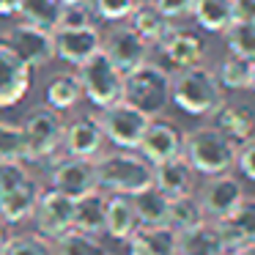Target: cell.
<instances>
[{"label": "cell", "mask_w": 255, "mask_h": 255, "mask_svg": "<svg viewBox=\"0 0 255 255\" xmlns=\"http://www.w3.org/2000/svg\"><path fill=\"white\" fill-rule=\"evenodd\" d=\"M94 8H91V0H83V3H72V6H63L61 14V25L58 28H72V25H91L94 22Z\"/></svg>", "instance_id": "74e56055"}, {"label": "cell", "mask_w": 255, "mask_h": 255, "mask_svg": "<svg viewBox=\"0 0 255 255\" xmlns=\"http://www.w3.org/2000/svg\"><path fill=\"white\" fill-rule=\"evenodd\" d=\"M44 99H47V105L58 113H66V110H72V107H77L80 99H83V85H80L77 72L74 74H69V72L55 74L44 88Z\"/></svg>", "instance_id": "484cf974"}, {"label": "cell", "mask_w": 255, "mask_h": 255, "mask_svg": "<svg viewBox=\"0 0 255 255\" xmlns=\"http://www.w3.org/2000/svg\"><path fill=\"white\" fill-rule=\"evenodd\" d=\"M50 184L58 192L69 195V198H80V195L96 189V165L94 159H83V156H58L52 162Z\"/></svg>", "instance_id": "4fadbf2b"}, {"label": "cell", "mask_w": 255, "mask_h": 255, "mask_svg": "<svg viewBox=\"0 0 255 255\" xmlns=\"http://www.w3.org/2000/svg\"><path fill=\"white\" fill-rule=\"evenodd\" d=\"M96 165V187L107 195H137L154 184V165L140 151H113L99 154Z\"/></svg>", "instance_id": "6da1fadb"}, {"label": "cell", "mask_w": 255, "mask_h": 255, "mask_svg": "<svg viewBox=\"0 0 255 255\" xmlns=\"http://www.w3.org/2000/svg\"><path fill=\"white\" fill-rule=\"evenodd\" d=\"M19 0H0V17H14Z\"/></svg>", "instance_id": "ee69618b"}, {"label": "cell", "mask_w": 255, "mask_h": 255, "mask_svg": "<svg viewBox=\"0 0 255 255\" xmlns=\"http://www.w3.org/2000/svg\"><path fill=\"white\" fill-rule=\"evenodd\" d=\"M55 255H107V247L99 242L96 233L72 228L61 239H55Z\"/></svg>", "instance_id": "1f68e13d"}, {"label": "cell", "mask_w": 255, "mask_h": 255, "mask_svg": "<svg viewBox=\"0 0 255 255\" xmlns=\"http://www.w3.org/2000/svg\"><path fill=\"white\" fill-rule=\"evenodd\" d=\"M72 3H83V0H61V6H72Z\"/></svg>", "instance_id": "7dc6e473"}, {"label": "cell", "mask_w": 255, "mask_h": 255, "mask_svg": "<svg viewBox=\"0 0 255 255\" xmlns=\"http://www.w3.org/2000/svg\"><path fill=\"white\" fill-rule=\"evenodd\" d=\"M217 80H220L222 91H247L250 88V77H253V63L244 58L228 52L217 66Z\"/></svg>", "instance_id": "4dcf8cb0"}, {"label": "cell", "mask_w": 255, "mask_h": 255, "mask_svg": "<svg viewBox=\"0 0 255 255\" xmlns=\"http://www.w3.org/2000/svg\"><path fill=\"white\" fill-rule=\"evenodd\" d=\"M127 247H129V255H154V253H151V250L145 247L143 242H140L137 236H132V239H129V242H127Z\"/></svg>", "instance_id": "b9f144b4"}, {"label": "cell", "mask_w": 255, "mask_h": 255, "mask_svg": "<svg viewBox=\"0 0 255 255\" xmlns=\"http://www.w3.org/2000/svg\"><path fill=\"white\" fill-rule=\"evenodd\" d=\"M0 255H55V247L44 236L22 233V236H8V242H6V247L0 250Z\"/></svg>", "instance_id": "d590c367"}, {"label": "cell", "mask_w": 255, "mask_h": 255, "mask_svg": "<svg viewBox=\"0 0 255 255\" xmlns=\"http://www.w3.org/2000/svg\"><path fill=\"white\" fill-rule=\"evenodd\" d=\"M33 220H36V228H39L41 236L55 242V239H61L66 231L74 228V198L58 192L55 187L41 189Z\"/></svg>", "instance_id": "9c48e42d"}, {"label": "cell", "mask_w": 255, "mask_h": 255, "mask_svg": "<svg viewBox=\"0 0 255 255\" xmlns=\"http://www.w3.org/2000/svg\"><path fill=\"white\" fill-rule=\"evenodd\" d=\"M134 236L154 255H178V231L170 225H143Z\"/></svg>", "instance_id": "d6a6232c"}, {"label": "cell", "mask_w": 255, "mask_h": 255, "mask_svg": "<svg viewBox=\"0 0 255 255\" xmlns=\"http://www.w3.org/2000/svg\"><path fill=\"white\" fill-rule=\"evenodd\" d=\"M132 203L137 209L140 225H167V214H170V198L162 189L151 184L148 189L132 195Z\"/></svg>", "instance_id": "83f0119b"}, {"label": "cell", "mask_w": 255, "mask_h": 255, "mask_svg": "<svg viewBox=\"0 0 255 255\" xmlns=\"http://www.w3.org/2000/svg\"><path fill=\"white\" fill-rule=\"evenodd\" d=\"M209 217H206L203 211V203H200L198 195L187 192V195H178V198H170V214H167V225L176 228L178 233L189 231V228L200 225V222H206Z\"/></svg>", "instance_id": "f546056e"}, {"label": "cell", "mask_w": 255, "mask_h": 255, "mask_svg": "<svg viewBox=\"0 0 255 255\" xmlns=\"http://www.w3.org/2000/svg\"><path fill=\"white\" fill-rule=\"evenodd\" d=\"M211 222H214L217 233H220V242L225 247V253L244 242H255V198L244 195V200L231 214L222 217V220H211Z\"/></svg>", "instance_id": "ac0fdd59"}, {"label": "cell", "mask_w": 255, "mask_h": 255, "mask_svg": "<svg viewBox=\"0 0 255 255\" xmlns=\"http://www.w3.org/2000/svg\"><path fill=\"white\" fill-rule=\"evenodd\" d=\"M178 255H225L214 222L206 220L189 231L178 233Z\"/></svg>", "instance_id": "d4e9b609"}, {"label": "cell", "mask_w": 255, "mask_h": 255, "mask_svg": "<svg viewBox=\"0 0 255 255\" xmlns=\"http://www.w3.org/2000/svg\"><path fill=\"white\" fill-rule=\"evenodd\" d=\"M244 184L239 181L233 173H220V176H209V181L200 189V203L209 220H222L228 217L239 203L244 200Z\"/></svg>", "instance_id": "9a60e30c"}, {"label": "cell", "mask_w": 255, "mask_h": 255, "mask_svg": "<svg viewBox=\"0 0 255 255\" xmlns=\"http://www.w3.org/2000/svg\"><path fill=\"white\" fill-rule=\"evenodd\" d=\"M6 39L11 41V47L19 52V58H22L33 72L50 66V63L55 61V36H52V30H44V28H39V25L19 22L8 30Z\"/></svg>", "instance_id": "8fae6325"}, {"label": "cell", "mask_w": 255, "mask_h": 255, "mask_svg": "<svg viewBox=\"0 0 255 255\" xmlns=\"http://www.w3.org/2000/svg\"><path fill=\"white\" fill-rule=\"evenodd\" d=\"M154 187L162 189L167 198H178V195L192 192L195 187V170L187 159L181 156H173V159L156 162L154 165Z\"/></svg>", "instance_id": "ffe728a7"}, {"label": "cell", "mask_w": 255, "mask_h": 255, "mask_svg": "<svg viewBox=\"0 0 255 255\" xmlns=\"http://www.w3.org/2000/svg\"><path fill=\"white\" fill-rule=\"evenodd\" d=\"M63 118L50 105H39L25 116L22 132L28 154L25 162H55L63 151Z\"/></svg>", "instance_id": "5b68a950"}, {"label": "cell", "mask_w": 255, "mask_h": 255, "mask_svg": "<svg viewBox=\"0 0 255 255\" xmlns=\"http://www.w3.org/2000/svg\"><path fill=\"white\" fill-rule=\"evenodd\" d=\"M236 148H239L236 140H231L217 127H198L184 132L181 154L192 165L195 173L209 178V176H220V173H231L236 167Z\"/></svg>", "instance_id": "3957f363"}, {"label": "cell", "mask_w": 255, "mask_h": 255, "mask_svg": "<svg viewBox=\"0 0 255 255\" xmlns=\"http://www.w3.org/2000/svg\"><path fill=\"white\" fill-rule=\"evenodd\" d=\"M105 129L99 124V116H77L63 127V154L96 159L105 154Z\"/></svg>", "instance_id": "5bb4252c"}, {"label": "cell", "mask_w": 255, "mask_h": 255, "mask_svg": "<svg viewBox=\"0 0 255 255\" xmlns=\"http://www.w3.org/2000/svg\"><path fill=\"white\" fill-rule=\"evenodd\" d=\"M61 0H19L14 17H19L28 25H39L44 30H55L61 25Z\"/></svg>", "instance_id": "f1b7e54d"}, {"label": "cell", "mask_w": 255, "mask_h": 255, "mask_svg": "<svg viewBox=\"0 0 255 255\" xmlns=\"http://www.w3.org/2000/svg\"><path fill=\"white\" fill-rule=\"evenodd\" d=\"M140 0H91V8L99 19H107V22H121V19H129V14L134 11Z\"/></svg>", "instance_id": "8d00e7d4"}, {"label": "cell", "mask_w": 255, "mask_h": 255, "mask_svg": "<svg viewBox=\"0 0 255 255\" xmlns=\"http://www.w3.org/2000/svg\"><path fill=\"white\" fill-rule=\"evenodd\" d=\"M6 242H8V233H6V220L0 217V250L6 247Z\"/></svg>", "instance_id": "f6af8a7d"}, {"label": "cell", "mask_w": 255, "mask_h": 255, "mask_svg": "<svg viewBox=\"0 0 255 255\" xmlns=\"http://www.w3.org/2000/svg\"><path fill=\"white\" fill-rule=\"evenodd\" d=\"M137 151L151 162V165L165 162V159H173V156H181V151H184V132L173 121H165V118L156 116V118H151L148 127H145Z\"/></svg>", "instance_id": "2e32d148"}, {"label": "cell", "mask_w": 255, "mask_h": 255, "mask_svg": "<svg viewBox=\"0 0 255 255\" xmlns=\"http://www.w3.org/2000/svg\"><path fill=\"white\" fill-rule=\"evenodd\" d=\"M102 50L107 52V58H110L124 74L151 61V44L132 28V25H118V28H113L110 33L102 39Z\"/></svg>", "instance_id": "30bf717a"}, {"label": "cell", "mask_w": 255, "mask_h": 255, "mask_svg": "<svg viewBox=\"0 0 255 255\" xmlns=\"http://www.w3.org/2000/svg\"><path fill=\"white\" fill-rule=\"evenodd\" d=\"M107 255H110V253H107Z\"/></svg>", "instance_id": "c3c4849f"}, {"label": "cell", "mask_w": 255, "mask_h": 255, "mask_svg": "<svg viewBox=\"0 0 255 255\" xmlns=\"http://www.w3.org/2000/svg\"><path fill=\"white\" fill-rule=\"evenodd\" d=\"M33 85V69L19 58L8 39H0V110L17 107Z\"/></svg>", "instance_id": "ba28073f"}, {"label": "cell", "mask_w": 255, "mask_h": 255, "mask_svg": "<svg viewBox=\"0 0 255 255\" xmlns=\"http://www.w3.org/2000/svg\"><path fill=\"white\" fill-rule=\"evenodd\" d=\"M55 36V58L63 63H72V66H80L85 63L94 52L102 50V30L91 25H72V28H55L52 30Z\"/></svg>", "instance_id": "7c38bea8"}, {"label": "cell", "mask_w": 255, "mask_h": 255, "mask_svg": "<svg viewBox=\"0 0 255 255\" xmlns=\"http://www.w3.org/2000/svg\"><path fill=\"white\" fill-rule=\"evenodd\" d=\"M107 200L110 195L105 189H91V192L74 198V228L85 233H105V217H107Z\"/></svg>", "instance_id": "cb8c5ba5"}, {"label": "cell", "mask_w": 255, "mask_h": 255, "mask_svg": "<svg viewBox=\"0 0 255 255\" xmlns=\"http://www.w3.org/2000/svg\"><path fill=\"white\" fill-rule=\"evenodd\" d=\"M222 36H225L228 52L255 63V22H236V19H233Z\"/></svg>", "instance_id": "836d02e7"}, {"label": "cell", "mask_w": 255, "mask_h": 255, "mask_svg": "<svg viewBox=\"0 0 255 255\" xmlns=\"http://www.w3.org/2000/svg\"><path fill=\"white\" fill-rule=\"evenodd\" d=\"M211 118H214V127L236 143L253 137L255 132V110L244 102H222Z\"/></svg>", "instance_id": "603a6c76"}, {"label": "cell", "mask_w": 255, "mask_h": 255, "mask_svg": "<svg viewBox=\"0 0 255 255\" xmlns=\"http://www.w3.org/2000/svg\"><path fill=\"white\" fill-rule=\"evenodd\" d=\"M170 83L173 74L162 63H143L124 74V102L134 105L148 118H156L170 105Z\"/></svg>", "instance_id": "277c9868"}, {"label": "cell", "mask_w": 255, "mask_h": 255, "mask_svg": "<svg viewBox=\"0 0 255 255\" xmlns=\"http://www.w3.org/2000/svg\"><path fill=\"white\" fill-rule=\"evenodd\" d=\"M225 102L222 85L217 74L206 66H189L173 74L170 83V105H176L181 113L195 118H209L217 113V107Z\"/></svg>", "instance_id": "7a4b0ae2"}, {"label": "cell", "mask_w": 255, "mask_h": 255, "mask_svg": "<svg viewBox=\"0 0 255 255\" xmlns=\"http://www.w3.org/2000/svg\"><path fill=\"white\" fill-rule=\"evenodd\" d=\"M192 3L195 0H154V6L159 8L165 17H170L173 22L192 17Z\"/></svg>", "instance_id": "ab89813d"}, {"label": "cell", "mask_w": 255, "mask_h": 255, "mask_svg": "<svg viewBox=\"0 0 255 255\" xmlns=\"http://www.w3.org/2000/svg\"><path fill=\"white\" fill-rule=\"evenodd\" d=\"M140 217L129 195H110L107 200V217H105V233L116 242H129L140 231Z\"/></svg>", "instance_id": "44dd1931"}, {"label": "cell", "mask_w": 255, "mask_h": 255, "mask_svg": "<svg viewBox=\"0 0 255 255\" xmlns=\"http://www.w3.org/2000/svg\"><path fill=\"white\" fill-rule=\"evenodd\" d=\"M156 50H159V63L170 74L198 66L203 61V41L189 30H173L162 44H156Z\"/></svg>", "instance_id": "e0dca14e"}, {"label": "cell", "mask_w": 255, "mask_h": 255, "mask_svg": "<svg viewBox=\"0 0 255 255\" xmlns=\"http://www.w3.org/2000/svg\"><path fill=\"white\" fill-rule=\"evenodd\" d=\"M77 77L83 85V99H88L99 110L124 99V72L107 58L105 50L94 52L85 63H80Z\"/></svg>", "instance_id": "8992f818"}, {"label": "cell", "mask_w": 255, "mask_h": 255, "mask_svg": "<svg viewBox=\"0 0 255 255\" xmlns=\"http://www.w3.org/2000/svg\"><path fill=\"white\" fill-rule=\"evenodd\" d=\"M28 154V145H25V132L22 124H8L0 121V162L3 159H22Z\"/></svg>", "instance_id": "e575fe53"}, {"label": "cell", "mask_w": 255, "mask_h": 255, "mask_svg": "<svg viewBox=\"0 0 255 255\" xmlns=\"http://www.w3.org/2000/svg\"><path fill=\"white\" fill-rule=\"evenodd\" d=\"M247 91H253V94H255V63H253V77H250V88Z\"/></svg>", "instance_id": "bcb514c9"}, {"label": "cell", "mask_w": 255, "mask_h": 255, "mask_svg": "<svg viewBox=\"0 0 255 255\" xmlns=\"http://www.w3.org/2000/svg\"><path fill=\"white\" fill-rule=\"evenodd\" d=\"M192 19L209 33H225L233 22V0H195Z\"/></svg>", "instance_id": "4316f807"}, {"label": "cell", "mask_w": 255, "mask_h": 255, "mask_svg": "<svg viewBox=\"0 0 255 255\" xmlns=\"http://www.w3.org/2000/svg\"><path fill=\"white\" fill-rule=\"evenodd\" d=\"M236 167L242 170L244 178L255 181V137H247L236 148Z\"/></svg>", "instance_id": "f35d334b"}, {"label": "cell", "mask_w": 255, "mask_h": 255, "mask_svg": "<svg viewBox=\"0 0 255 255\" xmlns=\"http://www.w3.org/2000/svg\"><path fill=\"white\" fill-rule=\"evenodd\" d=\"M233 19L236 22H255V0H233Z\"/></svg>", "instance_id": "60d3db41"}, {"label": "cell", "mask_w": 255, "mask_h": 255, "mask_svg": "<svg viewBox=\"0 0 255 255\" xmlns=\"http://www.w3.org/2000/svg\"><path fill=\"white\" fill-rule=\"evenodd\" d=\"M129 25H132L151 47L162 44V41L176 30L173 28V19L165 17V14L154 6V0H140L137 6H134V11L129 14Z\"/></svg>", "instance_id": "7402d4cb"}, {"label": "cell", "mask_w": 255, "mask_h": 255, "mask_svg": "<svg viewBox=\"0 0 255 255\" xmlns=\"http://www.w3.org/2000/svg\"><path fill=\"white\" fill-rule=\"evenodd\" d=\"M41 195V184L39 178L28 176L25 181H19L17 187H8L0 192V217L6 220V225H17L33 217L36 203Z\"/></svg>", "instance_id": "d6986e66"}, {"label": "cell", "mask_w": 255, "mask_h": 255, "mask_svg": "<svg viewBox=\"0 0 255 255\" xmlns=\"http://www.w3.org/2000/svg\"><path fill=\"white\" fill-rule=\"evenodd\" d=\"M225 255H255V242H244V244H239V247L228 250Z\"/></svg>", "instance_id": "7bdbcfd3"}, {"label": "cell", "mask_w": 255, "mask_h": 255, "mask_svg": "<svg viewBox=\"0 0 255 255\" xmlns=\"http://www.w3.org/2000/svg\"><path fill=\"white\" fill-rule=\"evenodd\" d=\"M148 121L151 118L145 116V113H140L134 105H129V102H124V99L116 102V105H110V107H105L102 116H99L105 137L110 140L116 148H124V151H137Z\"/></svg>", "instance_id": "52a82bcc"}]
</instances>
